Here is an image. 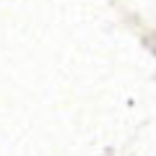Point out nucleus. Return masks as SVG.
<instances>
[]
</instances>
